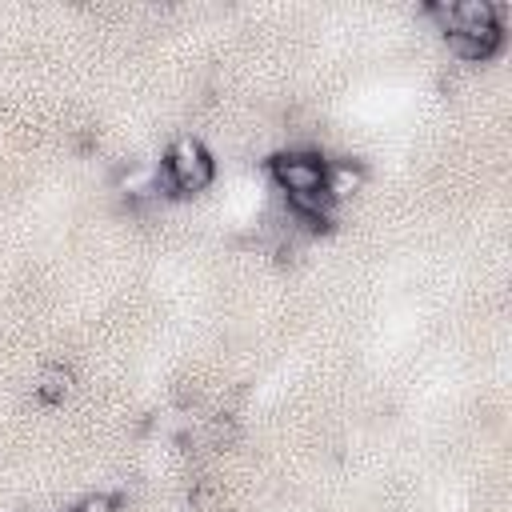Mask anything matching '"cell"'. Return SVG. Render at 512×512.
<instances>
[{
	"mask_svg": "<svg viewBox=\"0 0 512 512\" xmlns=\"http://www.w3.org/2000/svg\"><path fill=\"white\" fill-rule=\"evenodd\" d=\"M164 176L172 180L176 192H204L216 176L212 152L196 136H180V140H172V148L164 156Z\"/></svg>",
	"mask_w": 512,
	"mask_h": 512,
	"instance_id": "6da1fadb",
	"label": "cell"
},
{
	"mask_svg": "<svg viewBox=\"0 0 512 512\" xmlns=\"http://www.w3.org/2000/svg\"><path fill=\"white\" fill-rule=\"evenodd\" d=\"M324 160L316 152H280L272 156V180L284 188V196L324 192Z\"/></svg>",
	"mask_w": 512,
	"mask_h": 512,
	"instance_id": "7a4b0ae2",
	"label": "cell"
},
{
	"mask_svg": "<svg viewBox=\"0 0 512 512\" xmlns=\"http://www.w3.org/2000/svg\"><path fill=\"white\" fill-rule=\"evenodd\" d=\"M504 32L500 28H488V32H464V28H444V44L456 60H468V64H480L488 56H496Z\"/></svg>",
	"mask_w": 512,
	"mask_h": 512,
	"instance_id": "3957f363",
	"label": "cell"
},
{
	"mask_svg": "<svg viewBox=\"0 0 512 512\" xmlns=\"http://www.w3.org/2000/svg\"><path fill=\"white\" fill-rule=\"evenodd\" d=\"M448 28H464V32L500 28V8L492 0H460L448 8Z\"/></svg>",
	"mask_w": 512,
	"mask_h": 512,
	"instance_id": "277c9868",
	"label": "cell"
},
{
	"mask_svg": "<svg viewBox=\"0 0 512 512\" xmlns=\"http://www.w3.org/2000/svg\"><path fill=\"white\" fill-rule=\"evenodd\" d=\"M360 184H364V172H360L352 160H332V164L324 168V192H328L332 204L344 200V196H352Z\"/></svg>",
	"mask_w": 512,
	"mask_h": 512,
	"instance_id": "5b68a950",
	"label": "cell"
},
{
	"mask_svg": "<svg viewBox=\"0 0 512 512\" xmlns=\"http://www.w3.org/2000/svg\"><path fill=\"white\" fill-rule=\"evenodd\" d=\"M72 384H76L72 368H68V364H52V368H44L40 380H36V400H40V404H64V400L72 396Z\"/></svg>",
	"mask_w": 512,
	"mask_h": 512,
	"instance_id": "8992f818",
	"label": "cell"
},
{
	"mask_svg": "<svg viewBox=\"0 0 512 512\" xmlns=\"http://www.w3.org/2000/svg\"><path fill=\"white\" fill-rule=\"evenodd\" d=\"M120 508V500L112 496V492H88L84 500H76L68 512H116Z\"/></svg>",
	"mask_w": 512,
	"mask_h": 512,
	"instance_id": "52a82bcc",
	"label": "cell"
}]
</instances>
